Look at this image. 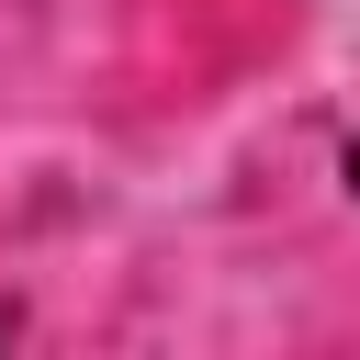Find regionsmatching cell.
Segmentation results:
<instances>
[{"mask_svg": "<svg viewBox=\"0 0 360 360\" xmlns=\"http://www.w3.org/2000/svg\"><path fill=\"white\" fill-rule=\"evenodd\" d=\"M349 191H360V135H349Z\"/></svg>", "mask_w": 360, "mask_h": 360, "instance_id": "1", "label": "cell"}]
</instances>
